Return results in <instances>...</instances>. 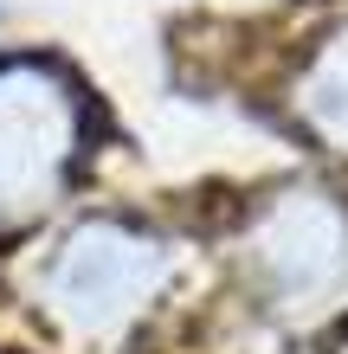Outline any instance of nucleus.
<instances>
[{"label": "nucleus", "instance_id": "nucleus-1", "mask_svg": "<svg viewBox=\"0 0 348 354\" xmlns=\"http://www.w3.org/2000/svg\"><path fill=\"white\" fill-rule=\"evenodd\" d=\"M161 283V245H149L129 225H84L52 270V297L65 316L110 328L129 309H142V297Z\"/></svg>", "mask_w": 348, "mask_h": 354}, {"label": "nucleus", "instance_id": "nucleus-2", "mask_svg": "<svg viewBox=\"0 0 348 354\" xmlns=\"http://www.w3.org/2000/svg\"><path fill=\"white\" fill-rule=\"evenodd\" d=\"M71 142L65 97L46 71H0V213H26Z\"/></svg>", "mask_w": 348, "mask_h": 354}]
</instances>
